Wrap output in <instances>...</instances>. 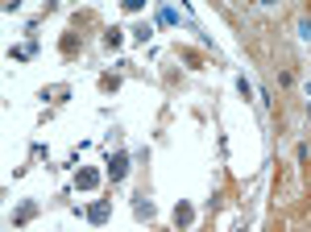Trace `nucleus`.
<instances>
[{"mask_svg": "<svg viewBox=\"0 0 311 232\" xmlns=\"http://www.w3.org/2000/svg\"><path fill=\"white\" fill-rule=\"evenodd\" d=\"M124 170H129V158H124V154H117V158L108 162V174H112V178H124Z\"/></svg>", "mask_w": 311, "mask_h": 232, "instance_id": "obj_1", "label": "nucleus"}, {"mask_svg": "<svg viewBox=\"0 0 311 232\" xmlns=\"http://www.w3.org/2000/svg\"><path fill=\"white\" fill-rule=\"evenodd\" d=\"M96 182H100V174H96V170H79V187H83V191H87V187H96Z\"/></svg>", "mask_w": 311, "mask_h": 232, "instance_id": "obj_2", "label": "nucleus"}, {"mask_svg": "<svg viewBox=\"0 0 311 232\" xmlns=\"http://www.w3.org/2000/svg\"><path fill=\"white\" fill-rule=\"evenodd\" d=\"M91 220H96V224H100V220H108V203H96V207H91V212H87Z\"/></svg>", "mask_w": 311, "mask_h": 232, "instance_id": "obj_3", "label": "nucleus"}]
</instances>
